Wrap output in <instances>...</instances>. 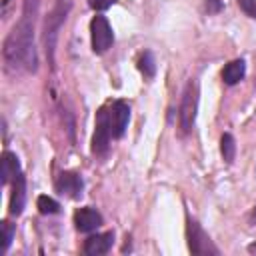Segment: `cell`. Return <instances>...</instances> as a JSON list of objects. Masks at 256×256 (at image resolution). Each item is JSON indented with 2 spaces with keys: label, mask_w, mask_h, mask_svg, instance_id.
Here are the masks:
<instances>
[{
  "label": "cell",
  "mask_w": 256,
  "mask_h": 256,
  "mask_svg": "<svg viewBox=\"0 0 256 256\" xmlns=\"http://www.w3.org/2000/svg\"><path fill=\"white\" fill-rule=\"evenodd\" d=\"M40 0H24L22 16L12 26L2 44V58L8 72H36L38 56L34 46V26Z\"/></svg>",
  "instance_id": "cell-1"
},
{
  "label": "cell",
  "mask_w": 256,
  "mask_h": 256,
  "mask_svg": "<svg viewBox=\"0 0 256 256\" xmlns=\"http://www.w3.org/2000/svg\"><path fill=\"white\" fill-rule=\"evenodd\" d=\"M70 10H72V0H56L50 14L44 20L42 40H44V50H46V56H48V62H50L52 68H54V50H56L58 32H60L62 24L66 22Z\"/></svg>",
  "instance_id": "cell-2"
},
{
  "label": "cell",
  "mask_w": 256,
  "mask_h": 256,
  "mask_svg": "<svg viewBox=\"0 0 256 256\" xmlns=\"http://www.w3.org/2000/svg\"><path fill=\"white\" fill-rule=\"evenodd\" d=\"M198 82L192 78L188 80L184 92H182V100H180V108H178V126L182 130V134H188L194 128L196 122V112H198Z\"/></svg>",
  "instance_id": "cell-3"
},
{
  "label": "cell",
  "mask_w": 256,
  "mask_h": 256,
  "mask_svg": "<svg viewBox=\"0 0 256 256\" xmlns=\"http://www.w3.org/2000/svg\"><path fill=\"white\" fill-rule=\"evenodd\" d=\"M112 140H114V130H112V122H110V114H108V104H104L96 112L94 134H92V154L106 156Z\"/></svg>",
  "instance_id": "cell-4"
},
{
  "label": "cell",
  "mask_w": 256,
  "mask_h": 256,
  "mask_svg": "<svg viewBox=\"0 0 256 256\" xmlns=\"http://www.w3.org/2000/svg\"><path fill=\"white\" fill-rule=\"evenodd\" d=\"M186 240H188V250L196 256H218L220 254V248L204 232V228L198 224V220H194L190 216L186 220Z\"/></svg>",
  "instance_id": "cell-5"
},
{
  "label": "cell",
  "mask_w": 256,
  "mask_h": 256,
  "mask_svg": "<svg viewBox=\"0 0 256 256\" xmlns=\"http://www.w3.org/2000/svg\"><path fill=\"white\" fill-rule=\"evenodd\" d=\"M90 44L94 54H104L114 44V32L106 16L98 14L90 20Z\"/></svg>",
  "instance_id": "cell-6"
},
{
  "label": "cell",
  "mask_w": 256,
  "mask_h": 256,
  "mask_svg": "<svg viewBox=\"0 0 256 256\" xmlns=\"http://www.w3.org/2000/svg\"><path fill=\"white\" fill-rule=\"evenodd\" d=\"M54 188L58 194L72 198V200H78L84 192V180L78 172H60L56 182H54Z\"/></svg>",
  "instance_id": "cell-7"
},
{
  "label": "cell",
  "mask_w": 256,
  "mask_h": 256,
  "mask_svg": "<svg viewBox=\"0 0 256 256\" xmlns=\"http://www.w3.org/2000/svg\"><path fill=\"white\" fill-rule=\"evenodd\" d=\"M108 114H110L112 130H114V140L122 138L126 128H128V120H130V106H128V102H124V100L108 102Z\"/></svg>",
  "instance_id": "cell-8"
},
{
  "label": "cell",
  "mask_w": 256,
  "mask_h": 256,
  "mask_svg": "<svg viewBox=\"0 0 256 256\" xmlns=\"http://www.w3.org/2000/svg\"><path fill=\"white\" fill-rule=\"evenodd\" d=\"M102 222H104L102 214H100L96 208H92V206H84V208H78V210L74 212L76 230H80V232H84V234L98 230V228L102 226Z\"/></svg>",
  "instance_id": "cell-9"
},
{
  "label": "cell",
  "mask_w": 256,
  "mask_h": 256,
  "mask_svg": "<svg viewBox=\"0 0 256 256\" xmlns=\"http://www.w3.org/2000/svg\"><path fill=\"white\" fill-rule=\"evenodd\" d=\"M114 244V232L108 230V232H96L92 236H88L84 240V252L88 256H102V254H108L110 248Z\"/></svg>",
  "instance_id": "cell-10"
},
{
  "label": "cell",
  "mask_w": 256,
  "mask_h": 256,
  "mask_svg": "<svg viewBox=\"0 0 256 256\" xmlns=\"http://www.w3.org/2000/svg\"><path fill=\"white\" fill-rule=\"evenodd\" d=\"M26 206V176L20 170L12 180V194H10V214L20 216Z\"/></svg>",
  "instance_id": "cell-11"
},
{
  "label": "cell",
  "mask_w": 256,
  "mask_h": 256,
  "mask_svg": "<svg viewBox=\"0 0 256 256\" xmlns=\"http://www.w3.org/2000/svg\"><path fill=\"white\" fill-rule=\"evenodd\" d=\"M20 170H22V168H20L18 156H16L14 152H10V150H4V152H2V184H4V186H6V184H12L14 176H16Z\"/></svg>",
  "instance_id": "cell-12"
},
{
  "label": "cell",
  "mask_w": 256,
  "mask_h": 256,
  "mask_svg": "<svg viewBox=\"0 0 256 256\" xmlns=\"http://www.w3.org/2000/svg\"><path fill=\"white\" fill-rule=\"evenodd\" d=\"M244 74H246V62L242 58H238V60H232V62H228L224 66L222 80H224L226 86H234L244 78Z\"/></svg>",
  "instance_id": "cell-13"
},
{
  "label": "cell",
  "mask_w": 256,
  "mask_h": 256,
  "mask_svg": "<svg viewBox=\"0 0 256 256\" xmlns=\"http://www.w3.org/2000/svg\"><path fill=\"white\" fill-rule=\"evenodd\" d=\"M220 154H222L226 164H232L236 158V140L230 132H224L220 138Z\"/></svg>",
  "instance_id": "cell-14"
},
{
  "label": "cell",
  "mask_w": 256,
  "mask_h": 256,
  "mask_svg": "<svg viewBox=\"0 0 256 256\" xmlns=\"http://www.w3.org/2000/svg\"><path fill=\"white\" fill-rule=\"evenodd\" d=\"M138 70L144 74V78H154L156 76V60L150 50H144L138 58Z\"/></svg>",
  "instance_id": "cell-15"
},
{
  "label": "cell",
  "mask_w": 256,
  "mask_h": 256,
  "mask_svg": "<svg viewBox=\"0 0 256 256\" xmlns=\"http://www.w3.org/2000/svg\"><path fill=\"white\" fill-rule=\"evenodd\" d=\"M36 208H38V212L44 214V216H50V214H58V212H60V204H58L54 198L46 196V194H42V196L36 198Z\"/></svg>",
  "instance_id": "cell-16"
},
{
  "label": "cell",
  "mask_w": 256,
  "mask_h": 256,
  "mask_svg": "<svg viewBox=\"0 0 256 256\" xmlns=\"http://www.w3.org/2000/svg\"><path fill=\"white\" fill-rule=\"evenodd\" d=\"M2 232H4V242H2V252L6 254V252H8V248H10V244H12V238H14V232H16V226H14V224H10L8 220H4V222H2Z\"/></svg>",
  "instance_id": "cell-17"
},
{
  "label": "cell",
  "mask_w": 256,
  "mask_h": 256,
  "mask_svg": "<svg viewBox=\"0 0 256 256\" xmlns=\"http://www.w3.org/2000/svg\"><path fill=\"white\" fill-rule=\"evenodd\" d=\"M236 4L248 18H256V0H236Z\"/></svg>",
  "instance_id": "cell-18"
},
{
  "label": "cell",
  "mask_w": 256,
  "mask_h": 256,
  "mask_svg": "<svg viewBox=\"0 0 256 256\" xmlns=\"http://www.w3.org/2000/svg\"><path fill=\"white\" fill-rule=\"evenodd\" d=\"M114 2H116V0H88L90 8L96 10V12H104V10H108Z\"/></svg>",
  "instance_id": "cell-19"
},
{
  "label": "cell",
  "mask_w": 256,
  "mask_h": 256,
  "mask_svg": "<svg viewBox=\"0 0 256 256\" xmlns=\"http://www.w3.org/2000/svg\"><path fill=\"white\" fill-rule=\"evenodd\" d=\"M222 8H224L222 0H206V12L208 14H218Z\"/></svg>",
  "instance_id": "cell-20"
},
{
  "label": "cell",
  "mask_w": 256,
  "mask_h": 256,
  "mask_svg": "<svg viewBox=\"0 0 256 256\" xmlns=\"http://www.w3.org/2000/svg\"><path fill=\"white\" fill-rule=\"evenodd\" d=\"M8 4H10V0H2V14H6V10H8Z\"/></svg>",
  "instance_id": "cell-21"
},
{
  "label": "cell",
  "mask_w": 256,
  "mask_h": 256,
  "mask_svg": "<svg viewBox=\"0 0 256 256\" xmlns=\"http://www.w3.org/2000/svg\"><path fill=\"white\" fill-rule=\"evenodd\" d=\"M250 222H252V224H256V206L252 208V214H250Z\"/></svg>",
  "instance_id": "cell-22"
},
{
  "label": "cell",
  "mask_w": 256,
  "mask_h": 256,
  "mask_svg": "<svg viewBox=\"0 0 256 256\" xmlns=\"http://www.w3.org/2000/svg\"><path fill=\"white\" fill-rule=\"evenodd\" d=\"M248 252H256V244H250L248 246Z\"/></svg>",
  "instance_id": "cell-23"
}]
</instances>
